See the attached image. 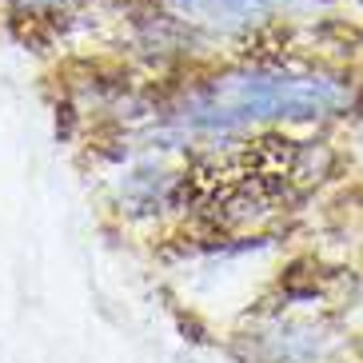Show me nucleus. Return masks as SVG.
Masks as SVG:
<instances>
[{
  "mask_svg": "<svg viewBox=\"0 0 363 363\" xmlns=\"http://www.w3.org/2000/svg\"><path fill=\"white\" fill-rule=\"evenodd\" d=\"M343 88L315 76H296L279 68H252L244 76H228L212 84L200 100L188 104L184 120L192 128H240L247 120H272V116H323L343 108Z\"/></svg>",
  "mask_w": 363,
  "mask_h": 363,
  "instance_id": "obj_1",
  "label": "nucleus"
},
{
  "mask_svg": "<svg viewBox=\"0 0 363 363\" xmlns=\"http://www.w3.org/2000/svg\"><path fill=\"white\" fill-rule=\"evenodd\" d=\"M128 4H132V0H128Z\"/></svg>",
  "mask_w": 363,
  "mask_h": 363,
  "instance_id": "obj_2",
  "label": "nucleus"
}]
</instances>
